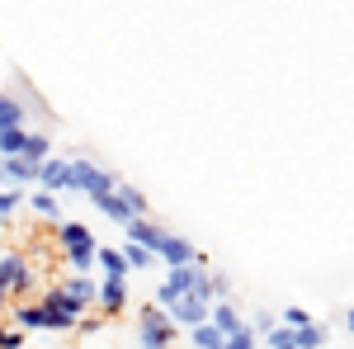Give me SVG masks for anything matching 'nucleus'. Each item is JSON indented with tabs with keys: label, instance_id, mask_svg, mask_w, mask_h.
I'll use <instances>...</instances> for the list:
<instances>
[{
	"label": "nucleus",
	"instance_id": "b1692460",
	"mask_svg": "<svg viewBox=\"0 0 354 349\" xmlns=\"http://www.w3.org/2000/svg\"><path fill=\"white\" fill-rule=\"evenodd\" d=\"M118 198H123V203H128V208H133L137 217H147V198H142V194H137L133 185H118Z\"/></svg>",
	"mask_w": 354,
	"mask_h": 349
},
{
	"label": "nucleus",
	"instance_id": "6ab92c4d",
	"mask_svg": "<svg viewBox=\"0 0 354 349\" xmlns=\"http://www.w3.org/2000/svg\"><path fill=\"white\" fill-rule=\"evenodd\" d=\"M48 151H53V142H48L43 133H24V147H19V156H24V161L43 165V161H48Z\"/></svg>",
	"mask_w": 354,
	"mask_h": 349
},
{
	"label": "nucleus",
	"instance_id": "0eeeda50",
	"mask_svg": "<svg viewBox=\"0 0 354 349\" xmlns=\"http://www.w3.org/2000/svg\"><path fill=\"white\" fill-rule=\"evenodd\" d=\"M38 185L53 189V194H76V175H71V161H62V156H48V161L38 165Z\"/></svg>",
	"mask_w": 354,
	"mask_h": 349
},
{
	"label": "nucleus",
	"instance_id": "c85d7f7f",
	"mask_svg": "<svg viewBox=\"0 0 354 349\" xmlns=\"http://www.w3.org/2000/svg\"><path fill=\"white\" fill-rule=\"evenodd\" d=\"M76 330H81V335H95V330H100V317H90V312H85L81 321H76Z\"/></svg>",
	"mask_w": 354,
	"mask_h": 349
},
{
	"label": "nucleus",
	"instance_id": "f8f14e48",
	"mask_svg": "<svg viewBox=\"0 0 354 349\" xmlns=\"http://www.w3.org/2000/svg\"><path fill=\"white\" fill-rule=\"evenodd\" d=\"M208 321L218 326L222 335H232V330H241V312H236V302H213V307H208Z\"/></svg>",
	"mask_w": 354,
	"mask_h": 349
},
{
	"label": "nucleus",
	"instance_id": "f03ea898",
	"mask_svg": "<svg viewBox=\"0 0 354 349\" xmlns=\"http://www.w3.org/2000/svg\"><path fill=\"white\" fill-rule=\"evenodd\" d=\"M175 330H180V326L170 321L165 307H142V312H137V345L142 349H165L175 340Z\"/></svg>",
	"mask_w": 354,
	"mask_h": 349
},
{
	"label": "nucleus",
	"instance_id": "4be33fe9",
	"mask_svg": "<svg viewBox=\"0 0 354 349\" xmlns=\"http://www.w3.org/2000/svg\"><path fill=\"white\" fill-rule=\"evenodd\" d=\"M255 345H260V335H255L250 326H241V330L227 335V345H222V349H255Z\"/></svg>",
	"mask_w": 354,
	"mask_h": 349
},
{
	"label": "nucleus",
	"instance_id": "f257e3e1",
	"mask_svg": "<svg viewBox=\"0 0 354 349\" xmlns=\"http://www.w3.org/2000/svg\"><path fill=\"white\" fill-rule=\"evenodd\" d=\"M57 245H62L71 274H85V269L95 265V250H100L95 232H90L85 222H57Z\"/></svg>",
	"mask_w": 354,
	"mask_h": 349
},
{
	"label": "nucleus",
	"instance_id": "cd10ccee",
	"mask_svg": "<svg viewBox=\"0 0 354 349\" xmlns=\"http://www.w3.org/2000/svg\"><path fill=\"white\" fill-rule=\"evenodd\" d=\"M232 293V279L227 274H213V297H227Z\"/></svg>",
	"mask_w": 354,
	"mask_h": 349
},
{
	"label": "nucleus",
	"instance_id": "c756f323",
	"mask_svg": "<svg viewBox=\"0 0 354 349\" xmlns=\"http://www.w3.org/2000/svg\"><path fill=\"white\" fill-rule=\"evenodd\" d=\"M5 307H10V293H5V288H0V312H5Z\"/></svg>",
	"mask_w": 354,
	"mask_h": 349
},
{
	"label": "nucleus",
	"instance_id": "a211bd4d",
	"mask_svg": "<svg viewBox=\"0 0 354 349\" xmlns=\"http://www.w3.org/2000/svg\"><path fill=\"white\" fill-rule=\"evenodd\" d=\"M123 260H128V269H137V274H142V269H156V265H161V255H156V250H147V245H137V241L123 245Z\"/></svg>",
	"mask_w": 354,
	"mask_h": 349
},
{
	"label": "nucleus",
	"instance_id": "20e7f679",
	"mask_svg": "<svg viewBox=\"0 0 354 349\" xmlns=\"http://www.w3.org/2000/svg\"><path fill=\"white\" fill-rule=\"evenodd\" d=\"M33 283H38V279H33L28 260L19 255V250H5V255H0V288H5L10 297H19V302H24V297L33 293Z\"/></svg>",
	"mask_w": 354,
	"mask_h": 349
},
{
	"label": "nucleus",
	"instance_id": "473e14b6",
	"mask_svg": "<svg viewBox=\"0 0 354 349\" xmlns=\"http://www.w3.org/2000/svg\"><path fill=\"white\" fill-rule=\"evenodd\" d=\"M5 227H10V222H5V217H0V232H5Z\"/></svg>",
	"mask_w": 354,
	"mask_h": 349
},
{
	"label": "nucleus",
	"instance_id": "2eb2a0df",
	"mask_svg": "<svg viewBox=\"0 0 354 349\" xmlns=\"http://www.w3.org/2000/svg\"><path fill=\"white\" fill-rule=\"evenodd\" d=\"M95 260H100V269H104V279H128V274H133L128 260H123V250H113V245H100Z\"/></svg>",
	"mask_w": 354,
	"mask_h": 349
},
{
	"label": "nucleus",
	"instance_id": "ddd939ff",
	"mask_svg": "<svg viewBox=\"0 0 354 349\" xmlns=\"http://www.w3.org/2000/svg\"><path fill=\"white\" fill-rule=\"evenodd\" d=\"M90 203H95V208H100V213L104 217H113V222H133V208H128V203H123V198H118V185L109 189V194H100V198H90Z\"/></svg>",
	"mask_w": 354,
	"mask_h": 349
},
{
	"label": "nucleus",
	"instance_id": "412c9836",
	"mask_svg": "<svg viewBox=\"0 0 354 349\" xmlns=\"http://www.w3.org/2000/svg\"><path fill=\"white\" fill-rule=\"evenodd\" d=\"M265 349H298L293 345V326H274V330H265Z\"/></svg>",
	"mask_w": 354,
	"mask_h": 349
},
{
	"label": "nucleus",
	"instance_id": "423d86ee",
	"mask_svg": "<svg viewBox=\"0 0 354 349\" xmlns=\"http://www.w3.org/2000/svg\"><path fill=\"white\" fill-rule=\"evenodd\" d=\"M208 307H213L208 297L185 293V297H175L165 312H170V321H175V326H185V330H189V326H203V321H208Z\"/></svg>",
	"mask_w": 354,
	"mask_h": 349
},
{
	"label": "nucleus",
	"instance_id": "393cba45",
	"mask_svg": "<svg viewBox=\"0 0 354 349\" xmlns=\"http://www.w3.org/2000/svg\"><path fill=\"white\" fill-rule=\"evenodd\" d=\"M19 203H24V189H0V217H10Z\"/></svg>",
	"mask_w": 354,
	"mask_h": 349
},
{
	"label": "nucleus",
	"instance_id": "4468645a",
	"mask_svg": "<svg viewBox=\"0 0 354 349\" xmlns=\"http://www.w3.org/2000/svg\"><path fill=\"white\" fill-rule=\"evenodd\" d=\"M0 161H5V185H33L38 180V165L24 156H0Z\"/></svg>",
	"mask_w": 354,
	"mask_h": 349
},
{
	"label": "nucleus",
	"instance_id": "2f4dec72",
	"mask_svg": "<svg viewBox=\"0 0 354 349\" xmlns=\"http://www.w3.org/2000/svg\"><path fill=\"white\" fill-rule=\"evenodd\" d=\"M0 185H5V161H0Z\"/></svg>",
	"mask_w": 354,
	"mask_h": 349
},
{
	"label": "nucleus",
	"instance_id": "7c9ffc66",
	"mask_svg": "<svg viewBox=\"0 0 354 349\" xmlns=\"http://www.w3.org/2000/svg\"><path fill=\"white\" fill-rule=\"evenodd\" d=\"M345 326H350V330H354V307H350V312H345Z\"/></svg>",
	"mask_w": 354,
	"mask_h": 349
},
{
	"label": "nucleus",
	"instance_id": "72a5a7b5",
	"mask_svg": "<svg viewBox=\"0 0 354 349\" xmlns=\"http://www.w3.org/2000/svg\"><path fill=\"white\" fill-rule=\"evenodd\" d=\"M189 349H194V345H189Z\"/></svg>",
	"mask_w": 354,
	"mask_h": 349
},
{
	"label": "nucleus",
	"instance_id": "1a4fd4ad",
	"mask_svg": "<svg viewBox=\"0 0 354 349\" xmlns=\"http://www.w3.org/2000/svg\"><path fill=\"white\" fill-rule=\"evenodd\" d=\"M57 288L71 297V307H76L81 317H85V312H95V297H100V288H95V283H90L85 274H71V279H62Z\"/></svg>",
	"mask_w": 354,
	"mask_h": 349
},
{
	"label": "nucleus",
	"instance_id": "aec40b11",
	"mask_svg": "<svg viewBox=\"0 0 354 349\" xmlns=\"http://www.w3.org/2000/svg\"><path fill=\"white\" fill-rule=\"evenodd\" d=\"M28 208H33L38 217H48V222H62V203H57V194H53V189L33 194V198H28Z\"/></svg>",
	"mask_w": 354,
	"mask_h": 349
},
{
	"label": "nucleus",
	"instance_id": "dca6fc26",
	"mask_svg": "<svg viewBox=\"0 0 354 349\" xmlns=\"http://www.w3.org/2000/svg\"><path fill=\"white\" fill-rule=\"evenodd\" d=\"M189 345L194 349H222V345H227V335H222L213 321H203V326H189Z\"/></svg>",
	"mask_w": 354,
	"mask_h": 349
},
{
	"label": "nucleus",
	"instance_id": "bb28decb",
	"mask_svg": "<svg viewBox=\"0 0 354 349\" xmlns=\"http://www.w3.org/2000/svg\"><path fill=\"white\" fill-rule=\"evenodd\" d=\"M274 326H279L274 312H255V326H250V330H255V335H265V330H274Z\"/></svg>",
	"mask_w": 354,
	"mask_h": 349
},
{
	"label": "nucleus",
	"instance_id": "9d476101",
	"mask_svg": "<svg viewBox=\"0 0 354 349\" xmlns=\"http://www.w3.org/2000/svg\"><path fill=\"white\" fill-rule=\"evenodd\" d=\"M156 255H161V265H198V260H203V255H198L185 236H175V232H165V241H161Z\"/></svg>",
	"mask_w": 354,
	"mask_h": 349
},
{
	"label": "nucleus",
	"instance_id": "39448f33",
	"mask_svg": "<svg viewBox=\"0 0 354 349\" xmlns=\"http://www.w3.org/2000/svg\"><path fill=\"white\" fill-rule=\"evenodd\" d=\"M71 175H76V194H85V198H100V194H109L118 185V175L100 170L95 161H71Z\"/></svg>",
	"mask_w": 354,
	"mask_h": 349
},
{
	"label": "nucleus",
	"instance_id": "f3484780",
	"mask_svg": "<svg viewBox=\"0 0 354 349\" xmlns=\"http://www.w3.org/2000/svg\"><path fill=\"white\" fill-rule=\"evenodd\" d=\"M293 345H298V349H322V345H326V326H322V321L293 326Z\"/></svg>",
	"mask_w": 354,
	"mask_h": 349
},
{
	"label": "nucleus",
	"instance_id": "6e6552de",
	"mask_svg": "<svg viewBox=\"0 0 354 349\" xmlns=\"http://www.w3.org/2000/svg\"><path fill=\"white\" fill-rule=\"evenodd\" d=\"M95 307H100V317H123V307H128V279H104Z\"/></svg>",
	"mask_w": 354,
	"mask_h": 349
},
{
	"label": "nucleus",
	"instance_id": "9b49d317",
	"mask_svg": "<svg viewBox=\"0 0 354 349\" xmlns=\"http://www.w3.org/2000/svg\"><path fill=\"white\" fill-rule=\"evenodd\" d=\"M123 232H128V241L147 245V250H161V241H165V227L147 222V217H133V222H123Z\"/></svg>",
	"mask_w": 354,
	"mask_h": 349
},
{
	"label": "nucleus",
	"instance_id": "7ed1b4c3",
	"mask_svg": "<svg viewBox=\"0 0 354 349\" xmlns=\"http://www.w3.org/2000/svg\"><path fill=\"white\" fill-rule=\"evenodd\" d=\"M38 307H43V330H53V335H66L81 321V312L71 307V297L62 293V288H48V293L38 297Z\"/></svg>",
	"mask_w": 354,
	"mask_h": 349
},
{
	"label": "nucleus",
	"instance_id": "5701e85b",
	"mask_svg": "<svg viewBox=\"0 0 354 349\" xmlns=\"http://www.w3.org/2000/svg\"><path fill=\"white\" fill-rule=\"evenodd\" d=\"M0 349H28L24 330L19 326H0Z\"/></svg>",
	"mask_w": 354,
	"mask_h": 349
},
{
	"label": "nucleus",
	"instance_id": "a878e982",
	"mask_svg": "<svg viewBox=\"0 0 354 349\" xmlns=\"http://www.w3.org/2000/svg\"><path fill=\"white\" fill-rule=\"evenodd\" d=\"M312 317L302 312V307H283V317H279V326H307Z\"/></svg>",
	"mask_w": 354,
	"mask_h": 349
}]
</instances>
